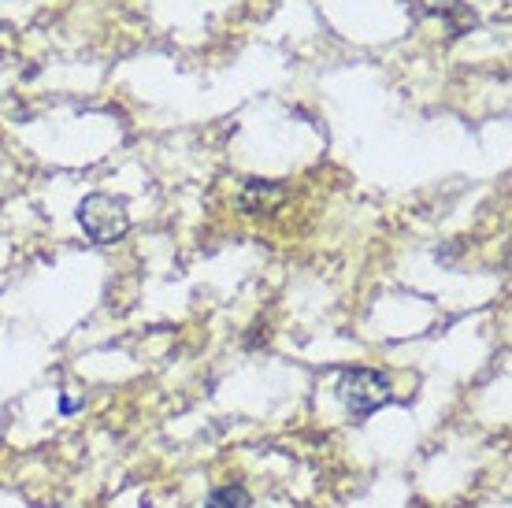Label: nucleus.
Segmentation results:
<instances>
[{
  "label": "nucleus",
  "mask_w": 512,
  "mask_h": 508,
  "mask_svg": "<svg viewBox=\"0 0 512 508\" xmlns=\"http://www.w3.org/2000/svg\"><path fill=\"white\" fill-rule=\"evenodd\" d=\"M78 227L86 230V238L97 245H112L119 242L130 230V212L119 197H108V193H90L86 201L78 204Z\"/></svg>",
  "instance_id": "1"
},
{
  "label": "nucleus",
  "mask_w": 512,
  "mask_h": 508,
  "mask_svg": "<svg viewBox=\"0 0 512 508\" xmlns=\"http://www.w3.org/2000/svg\"><path fill=\"white\" fill-rule=\"evenodd\" d=\"M338 401L357 416V420H364V416H372V412H379L383 405H390V397H394V390H390V379H386L383 371H372V368H353L346 371L342 379H338Z\"/></svg>",
  "instance_id": "2"
},
{
  "label": "nucleus",
  "mask_w": 512,
  "mask_h": 508,
  "mask_svg": "<svg viewBox=\"0 0 512 508\" xmlns=\"http://www.w3.org/2000/svg\"><path fill=\"white\" fill-rule=\"evenodd\" d=\"M238 201H242V208L249 216H264V212H275L286 201V190H282L279 182H260V178H253V182H245Z\"/></svg>",
  "instance_id": "3"
},
{
  "label": "nucleus",
  "mask_w": 512,
  "mask_h": 508,
  "mask_svg": "<svg viewBox=\"0 0 512 508\" xmlns=\"http://www.w3.org/2000/svg\"><path fill=\"white\" fill-rule=\"evenodd\" d=\"M205 508H253V497L245 494L242 486H219L208 494Z\"/></svg>",
  "instance_id": "4"
}]
</instances>
